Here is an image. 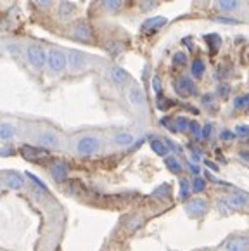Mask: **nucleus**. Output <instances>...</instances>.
Listing matches in <instances>:
<instances>
[{"label": "nucleus", "mask_w": 249, "mask_h": 251, "mask_svg": "<svg viewBox=\"0 0 249 251\" xmlns=\"http://www.w3.org/2000/svg\"><path fill=\"white\" fill-rule=\"evenodd\" d=\"M45 70L50 76H61L68 70V57L66 50L61 47L47 49V61H45Z\"/></svg>", "instance_id": "nucleus-1"}, {"label": "nucleus", "mask_w": 249, "mask_h": 251, "mask_svg": "<svg viewBox=\"0 0 249 251\" xmlns=\"http://www.w3.org/2000/svg\"><path fill=\"white\" fill-rule=\"evenodd\" d=\"M102 148V141L100 137L96 135V133H83L75 141V152L81 158H90V156L97 154Z\"/></svg>", "instance_id": "nucleus-2"}, {"label": "nucleus", "mask_w": 249, "mask_h": 251, "mask_svg": "<svg viewBox=\"0 0 249 251\" xmlns=\"http://www.w3.org/2000/svg\"><path fill=\"white\" fill-rule=\"evenodd\" d=\"M25 57L31 70L42 71L45 70V61H47V49L40 44H28L25 47Z\"/></svg>", "instance_id": "nucleus-3"}, {"label": "nucleus", "mask_w": 249, "mask_h": 251, "mask_svg": "<svg viewBox=\"0 0 249 251\" xmlns=\"http://www.w3.org/2000/svg\"><path fill=\"white\" fill-rule=\"evenodd\" d=\"M33 142L38 148L44 149H59L62 148V139L55 130L52 128H40L33 137Z\"/></svg>", "instance_id": "nucleus-4"}, {"label": "nucleus", "mask_w": 249, "mask_h": 251, "mask_svg": "<svg viewBox=\"0 0 249 251\" xmlns=\"http://www.w3.org/2000/svg\"><path fill=\"white\" fill-rule=\"evenodd\" d=\"M71 40L78 42V44H94V30L88 21L85 19H78L71 25Z\"/></svg>", "instance_id": "nucleus-5"}, {"label": "nucleus", "mask_w": 249, "mask_h": 251, "mask_svg": "<svg viewBox=\"0 0 249 251\" xmlns=\"http://www.w3.org/2000/svg\"><path fill=\"white\" fill-rule=\"evenodd\" d=\"M66 57H68V70L75 75L83 73L90 66V55L81 50H68Z\"/></svg>", "instance_id": "nucleus-6"}, {"label": "nucleus", "mask_w": 249, "mask_h": 251, "mask_svg": "<svg viewBox=\"0 0 249 251\" xmlns=\"http://www.w3.org/2000/svg\"><path fill=\"white\" fill-rule=\"evenodd\" d=\"M2 184L7 185L12 191H23L26 187V177L18 170H5L0 174Z\"/></svg>", "instance_id": "nucleus-7"}, {"label": "nucleus", "mask_w": 249, "mask_h": 251, "mask_svg": "<svg viewBox=\"0 0 249 251\" xmlns=\"http://www.w3.org/2000/svg\"><path fill=\"white\" fill-rule=\"evenodd\" d=\"M173 89L180 97H192L198 94V87L191 76H180L178 80L173 81Z\"/></svg>", "instance_id": "nucleus-8"}, {"label": "nucleus", "mask_w": 249, "mask_h": 251, "mask_svg": "<svg viewBox=\"0 0 249 251\" xmlns=\"http://www.w3.org/2000/svg\"><path fill=\"white\" fill-rule=\"evenodd\" d=\"M19 154H21L25 159H28V161H33V163H38L40 159H44V158H49L47 149L38 148V146H29V144L21 146V148H19Z\"/></svg>", "instance_id": "nucleus-9"}, {"label": "nucleus", "mask_w": 249, "mask_h": 251, "mask_svg": "<svg viewBox=\"0 0 249 251\" xmlns=\"http://www.w3.org/2000/svg\"><path fill=\"white\" fill-rule=\"evenodd\" d=\"M49 174L54 178V182L62 184V182L68 178V175H70V166L66 165V161H62V159H55V161H52V165L49 166Z\"/></svg>", "instance_id": "nucleus-10"}, {"label": "nucleus", "mask_w": 249, "mask_h": 251, "mask_svg": "<svg viewBox=\"0 0 249 251\" xmlns=\"http://www.w3.org/2000/svg\"><path fill=\"white\" fill-rule=\"evenodd\" d=\"M185 213L191 218H201L208 213V203L201 198H196L185 203Z\"/></svg>", "instance_id": "nucleus-11"}, {"label": "nucleus", "mask_w": 249, "mask_h": 251, "mask_svg": "<svg viewBox=\"0 0 249 251\" xmlns=\"http://www.w3.org/2000/svg\"><path fill=\"white\" fill-rule=\"evenodd\" d=\"M76 14V4L70 2V0H61L57 5H55V16L61 21H71Z\"/></svg>", "instance_id": "nucleus-12"}, {"label": "nucleus", "mask_w": 249, "mask_h": 251, "mask_svg": "<svg viewBox=\"0 0 249 251\" xmlns=\"http://www.w3.org/2000/svg\"><path fill=\"white\" fill-rule=\"evenodd\" d=\"M19 137V126L14 122H0V142H11Z\"/></svg>", "instance_id": "nucleus-13"}, {"label": "nucleus", "mask_w": 249, "mask_h": 251, "mask_svg": "<svg viewBox=\"0 0 249 251\" xmlns=\"http://www.w3.org/2000/svg\"><path fill=\"white\" fill-rule=\"evenodd\" d=\"M166 23H168V19L163 18V16H154V18H149L142 23L140 31L146 35H152V33H156V31L161 30V28H165Z\"/></svg>", "instance_id": "nucleus-14"}, {"label": "nucleus", "mask_w": 249, "mask_h": 251, "mask_svg": "<svg viewBox=\"0 0 249 251\" xmlns=\"http://www.w3.org/2000/svg\"><path fill=\"white\" fill-rule=\"evenodd\" d=\"M225 203H227V206L230 208V210H241V208H248L249 206V196L248 194H244V192L241 191H235L232 192L230 196L224 198Z\"/></svg>", "instance_id": "nucleus-15"}, {"label": "nucleus", "mask_w": 249, "mask_h": 251, "mask_svg": "<svg viewBox=\"0 0 249 251\" xmlns=\"http://www.w3.org/2000/svg\"><path fill=\"white\" fill-rule=\"evenodd\" d=\"M107 78L113 81L114 85H126L130 81L128 71H124L121 66H111L109 70H107Z\"/></svg>", "instance_id": "nucleus-16"}, {"label": "nucleus", "mask_w": 249, "mask_h": 251, "mask_svg": "<svg viewBox=\"0 0 249 251\" xmlns=\"http://www.w3.org/2000/svg\"><path fill=\"white\" fill-rule=\"evenodd\" d=\"M227 251H248L249 250V236L246 234H239V236L232 237L225 246Z\"/></svg>", "instance_id": "nucleus-17"}, {"label": "nucleus", "mask_w": 249, "mask_h": 251, "mask_svg": "<svg viewBox=\"0 0 249 251\" xmlns=\"http://www.w3.org/2000/svg\"><path fill=\"white\" fill-rule=\"evenodd\" d=\"M128 100L133 104L135 107H144L146 106V94H144V90L140 89V87L133 85L128 89Z\"/></svg>", "instance_id": "nucleus-18"}, {"label": "nucleus", "mask_w": 249, "mask_h": 251, "mask_svg": "<svg viewBox=\"0 0 249 251\" xmlns=\"http://www.w3.org/2000/svg\"><path fill=\"white\" fill-rule=\"evenodd\" d=\"M113 142L118 148H130V146L135 142V137L130 132H118L113 135Z\"/></svg>", "instance_id": "nucleus-19"}, {"label": "nucleus", "mask_w": 249, "mask_h": 251, "mask_svg": "<svg viewBox=\"0 0 249 251\" xmlns=\"http://www.w3.org/2000/svg\"><path fill=\"white\" fill-rule=\"evenodd\" d=\"M124 0H100V9L106 14H116L123 9Z\"/></svg>", "instance_id": "nucleus-20"}, {"label": "nucleus", "mask_w": 249, "mask_h": 251, "mask_svg": "<svg viewBox=\"0 0 249 251\" xmlns=\"http://www.w3.org/2000/svg\"><path fill=\"white\" fill-rule=\"evenodd\" d=\"M165 165H166V168H168V170L172 172V174H175V175H180V174H182V170H183L182 163H180V159L176 158L175 154L165 156Z\"/></svg>", "instance_id": "nucleus-21"}, {"label": "nucleus", "mask_w": 249, "mask_h": 251, "mask_svg": "<svg viewBox=\"0 0 249 251\" xmlns=\"http://www.w3.org/2000/svg\"><path fill=\"white\" fill-rule=\"evenodd\" d=\"M150 149H152L154 152L158 156H161V158H165V156H168V148H166V144L163 142V139H158V137H150Z\"/></svg>", "instance_id": "nucleus-22"}, {"label": "nucleus", "mask_w": 249, "mask_h": 251, "mask_svg": "<svg viewBox=\"0 0 249 251\" xmlns=\"http://www.w3.org/2000/svg\"><path fill=\"white\" fill-rule=\"evenodd\" d=\"M216 4L220 7V11L224 12H234V11H239L242 5L241 0H216Z\"/></svg>", "instance_id": "nucleus-23"}, {"label": "nucleus", "mask_w": 249, "mask_h": 251, "mask_svg": "<svg viewBox=\"0 0 249 251\" xmlns=\"http://www.w3.org/2000/svg\"><path fill=\"white\" fill-rule=\"evenodd\" d=\"M204 71H206V64H204V61H202L201 57H198V59L192 61V64H191V75H192V78L199 80V78H202Z\"/></svg>", "instance_id": "nucleus-24"}, {"label": "nucleus", "mask_w": 249, "mask_h": 251, "mask_svg": "<svg viewBox=\"0 0 249 251\" xmlns=\"http://www.w3.org/2000/svg\"><path fill=\"white\" fill-rule=\"evenodd\" d=\"M189 123H191V120L185 118V116H176L175 122H173V132H189Z\"/></svg>", "instance_id": "nucleus-25"}, {"label": "nucleus", "mask_w": 249, "mask_h": 251, "mask_svg": "<svg viewBox=\"0 0 249 251\" xmlns=\"http://www.w3.org/2000/svg\"><path fill=\"white\" fill-rule=\"evenodd\" d=\"M204 40H206V44H208L211 54H216V52H218V47L222 45V38L216 33H211V35H206Z\"/></svg>", "instance_id": "nucleus-26"}, {"label": "nucleus", "mask_w": 249, "mask_h": 251, "mask_svg": "<svg viewBox=\"0 0 249 251\" xmlns=\"http://www.w3.org/2000/svg\"><path fill=\"white\" fill-rule=\"evenodd\" d=\"M192 194V189H191V180H187V178H180V200L187 201L191 198Z\"/></svg>", "instance_id": "nucleus-27"}, {"label": "nucleus", "mask_w": 249, "mask_h": 251, "mask_svg": "<svg viewBox=\"0 0 249 251\" xmlns=\"http://www.w3.org/2000/svg\"><path fill=\"white\" fill-rule=\"evenodd\" d=\"M25 177L28 178L29 182H31V187H35V189H40V191H44V192H49V187L44 184V182L40 180V178L37 177V175H33L31 172H26L25 174Z\"/></svg>", "instance_id": "nucleus-28"}, {"label": "nucleus", "mask_w": 249, "mask_h": 251, "mask_svg": "<svg viewBox=\"0 0 249 251\" xmlns=\"http://www.w3.org/2000/svg\"><path fill=\"white\" fill-rule=\"evenodd\" d=\"M172 63H173V66H175V68L185 66V64H187V54L183 50L175 52V54H173V57H172Z\"/></svg>", "instance_id": "nucleus-29"}, {"label": "nucleus", "mask_w": 249, "mask_h": 251, "mask_svg": "<svg viewBox=\"0 0 249 251\" xmlns=\"http://www.w3.org/2000/svg\"><path fill=\"white\" fill-rule=\"evenodd\" d=\"M234 107L235 109H248L249 107V94H242L234 99Z\"/></svg>", "instance_id": "nucleus-30"}, {"label": "nucleus", "mask_w": 249, "mask_h": 251, "mask_svg": "<svg viewBox=\"0 0 249 251\" xmlns=\"http://www.w3.org/2000/svg\"><path fill=\"white\" fill-rule=\"evenodd\" d=\"M191 189H192V192L199 194V192H202L206 189V180L198 175V177H194V180L191 182Z\"/></svg>", "instance_id": "nucleus-31"}, {"label": "nucleus", "mask_w": 249, "mask_h": 251, "mask_svg": "<svg viewBox=\"0 0 249 251\" xmlns=\"http://www.w3.org/2000/svg\"><path fill=\"white\" fill-rule=\"evenodd\" d=\"M172 100L170 99H166L165 96H163V94H159L158 97H156V107H158V109H161V111H166V109H170V106H172Z\"/></svg>", "instance_id": "nucleus-32"}, {"label": "nucleus", "mask_w": 249, "mask_h": 251, "mask_svg": "<svg viewBox=\"0 0 249 251\" xmlns=\"http://www.w3.org/2000/svg\"><path fill=\"white\" fill-rule=\"evenodd\" d=\"M106 50H107V54H111V55H120L121 52H123V45H121L120 42H111V44L106 45Z\"/></svg>", "instance_id": "nucleus-33"}, {"label": "nucleus", "mask_w": 249, "mask_h": 251, "mask_svg": "<svg viewBox=\"0 0 249 251\" xmlns=\"http://www.w3.org/2000/svg\"><path fill=\"white\" fill-rule=\"evenodd\" d=\"M16 152H18V151H16L11 144L0 146V158H11V156H14Z\"/></svg>", "instance_id": "nucleus-34"}, {"label": "nucleus", "mask_w": 249, "mask_h": 251, "mask_svg": "<svg viewBox=\"0 0 249 251\" xmlns=\"http://www.w3.org/2000/svg\"><path fill=\"white\" fill-rule=\"evenodd\" d=\"M213 130H215V126H213V123H206V125L201 126V139H204V141H209L213 135Z\"/></svg>", "instance_id": "nucleus-35"}, {"label": "nucleus", "mask_w": 249, "mask_h": 251, "mask_svg": "<svg viewBox=\"0 0 249 251\" xmlns=\"http://www.w3.org/2000/svg\"><path fill=\"white\" fill-rule=\"evenodd\" d=\"M163 142H165V144H166V148H168V151H173V152H175V154H178V152H182V151H183L182 146H178L175 141H172V139H168V137H166V139H163Z\"/></svg>", "instance_id": "nucleus-36"}, {"label": "nucleus", "mask_w": 249, "mask_h": 251, "mask_svg": "<svg viewBox=\"0 0 249 251\" xmlns=\"http://www.w3.org/2000/svg\"><path fill=\"white\" fill-rule=\"evenodd\" d=\"M170 191H172V187H170V184H163L161 187H158L156 191L152 192L156 198H166L170 194Z\"/></svg>", "instance_id": "nucleus-37"}, {"label": "nucleus", "mask_w": 249, "mask_h": 251, "mask_svg": "<svg viewBox=\"0 0 249 251\" xmlns=\"http://www.w3.org/2000/svg\"><path fill=\"white\" fill-rule=\"evenodd\" d=\"M235 137H241V139H248L249 137V125H237L234 130Z\"/></svg>", "instance_id": "nucleus-38"}, {"label": "nucleus", "mask_w": 249, "mask_h": 251, "mask_svg": "<svg viewBox=\"0 0 249 251\" xmlns=\"http://www.w3.org/2000/svg\"><path fill=\"white\" fill-rule=\"evenodd\" d=\"M189 132L196 137V139H201V125L198 122H191L189 123Z\"/></svg>", "instance_id": "nucleus-39"}, {"label": "nucleus", "mask_w": 249, "mask_h": 251, "mask_svg": "<svg viewBox=\"0 0 249 251\" xmlns=\"http://www.w3.org/2000/svg\"><path fill=\"white\" fill-rule=\"evenodd\" d=\"M33 4L37 5L40 11H45V9H50L54 5V0H33Z\"/></svg>", "instance_id": "nucleus-40"}, {"label": "nucleus", "mask_w": 249, "mask_h": 251, "mask_svg": "<svg viewBox=\"0 0 249 251\" xmlns=\"http://www.w3.org/2000/svg\"><path fill=\"white\" fill-rule=\"evenodd\" d=\"M191 158H192V163H199L202 158V151L199 148H194L191 146Z\"/></svg>", "instance_id": "nucleus-41"}, {"label": "nucleus", "mask_w": 249, "mask_h": 251, "mask_svg": "<svg viewBox=\"0 0 249 251\" xmlns=\"http://www.w3.org/2000/svg\"><path fill=\"white\" fill-rule=\"evenodd\" d=\"M152 90L156 92V96L163 94V85H161V80H159V76H152Z\"/></svg>", "instance_id": "nucleus-42"}, {"label": "nucleus", "mask_w": 249, "mask_h": 251, "mask_svg": "<svg viewBox=\"0 0 249 251\" xmlns=\"http://www.w3.org/2000/svg\"><path fill=\"white\" fill-rule=\"evenodd\" d=\"M156 5H158L156 0H142V2H140V9H142V11H150V9H154Z\"/></svg>", "instance_id": "nucleus-43"}, {"label": "nucleus", "mask_w": 249, "mask_h": 251, "mask_svg": "<svg viewBox=\"0 0 249 251\" xmlns=\"http://www.w3.org/2000/svg\"><path fill=\"white\" fill-rule=\"evenodd\" d=\"M7 50L11 52L12 55H21V54H25V49H21L19 45H16V44H9L7 45Z\"/></svg>", "instance_id": "nucleus-44"}, {"label": "nucleus", "mask_w": 249, "mask_h": 251, "mask_svg": "<svg viewBox=\"0 0 249 251\" xmlns=\"http://www.w3.org/2000/svg\"><path fill=\"white\" fill-rule=\"evenodd\" d=\"M228 94H230V87H228L227 83H222V85H218V96L227 97Z\"/></svg>", "instance_id": "nucleus-45"}, {"label": "nucleus", "mask_w": 249, "mask_h": 251, "mask_svg": "<svg viewBox=\"0 0 249 251\" xmlns=\"http://www.w3.org/2000/svg\"><path fill=\"white\" fill-rule=\"evenodd\" d=\"M142 226H144V218L137 217L133 222H130V230H137V229H140Z\"/></svg>", "instance_id": "nucleus-46"}, {"label": "nucleus", "mask_w": 249, "mask_h": 251, "mask_svg": "<svg viewBox=\"0 0 249 251\" xmlns=\"http://www.w3.org/2000/svg\"><path fill=\"white\" fill-rule=\"evenodd\" d=\"M220 137H222V141H232V139H235V133L230 132V130H222Z\"/></svg>", "instance_id": "nucleus-47"}, {"label": "nucleus", "mask_w": 249, "mask_h": 251, "mask_svg": "<svg viewBox=\"0 0 249 251\" xmlns=\"http://www.w3.org/2000/svg\"><path fill=\"white\" fill-rule=\"evenodd\" d=\"M215 21L218 23H224V25H237V21L232 18H225V16H218V18H215Z\"/></svg>", "instance_id": "nucleus-48"}, {"label": "nucleus", "mask_w": 249, "mask_h": 251, "mask_svg": "<svg viewBox=\"0 0 249 251\" xmlns=\"http://www.w3.org/2000/svg\"><path fill=\"white\" fill-rule=\"evenodd\" d=\"M189 170H191V174L194 175V177H198L199 174H201V168H199V165L198 163H189Z\"/></svg>", "instance_id": "nucleus-49"}, {"label": "nucleus", "mask_w": 249, "mask_h": 251, "mask_svg": "<svg viewBox=\"0 0 249 251\" xmlns=\"http://www.w3.org/2000/svg\"><path fill=\"white\" fill-rule=\"evenodd\" d=\"M213 102H215V97H213L211 94H206V96H202V104H204V106H211Z\"/></svg>", "instance_id": "nucleus-50"}, {"label": "nucleus", "mask_w": 249, "mask_h": 251, "mask_svg": "<svg viewBox=\"0 0 249 251\" xmlns=\"http://www.w3.org/2000/svg\"><path fill=\"white\" fill-rule=\"evenodd\" d=\"M206 166H208V168H211L213 172H218V166H216L213 161H206Z\"/></svg>", "instance_id": "nucleus-51"}, {"label": "nucleus", "mask_w": 249, "mask_h": 251, "mask_svg": "<svg viewBox=\"0 0 249 251\" xmlns=\"http://www.w3.org/2000/svg\"><path fill=\"white\" fill-rule=\"evenodd\" d=\"M241 158L244 159V161H248V163H249V154H248L246 151H242V152H241Z\"/></svg>", "instance_id": "nucleus-52"}, {"label": "nucleus", "mask_w": 249, "mask_h": 251, "mask_svg": "<svg viewBox=\"0 0 249 251\" xmlns=\"http://www.w3.org/2000/svg\"><path fill=\"white\" fill-rule=\"evenodd\" d=\"M0 187H2V178H0Z\"/></svg>", "instance_id": "nucleus-53"}]
</instances>
